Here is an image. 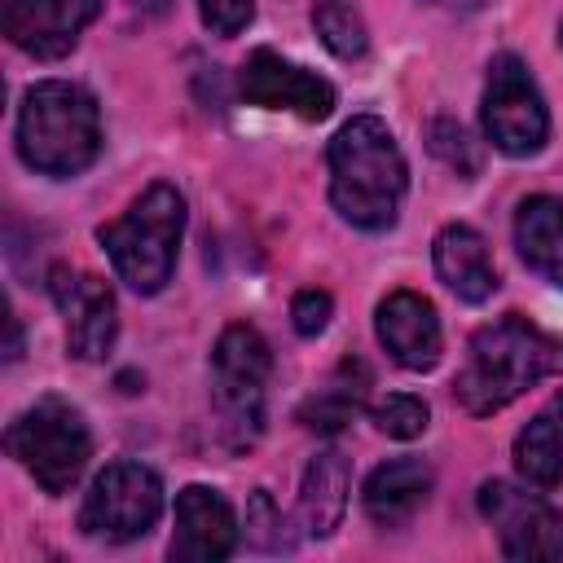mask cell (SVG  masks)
Here are the masks:
<instances>
[{"label":"cell","instance_id":"cell-3","mask_svg":"<svg viewBox=\"0 0 563 563\" xmlns=\"http://www.w3.org/2000/svg\"><path fill=\"white\" fill-rule=\"evenodd\" d=\"M18 154L40 176H79L101 154L97 97L70 79H44L26 88L18 106Z\"/></svg>","mask_w":563,"mask_h":563},{"label":"cell","instance_id":"cell-20","mask_svg":"<svg viewBox=\"0 0 563 563\" xmlns=\"http://www.w3.org/2000/svg\"><path fill=\"white\" fill-rule=\"evenodd\" d=\"M515 471L528 488H559L563 484V427L554 413H537L519 435H515Z\"/></svg>","mask_w":563,"mask_h":563},{"label":"cell","instance_id":"cell-18","mask_svg":"<svg viewBox=\"0 0 563 563\" xmlns=\"http://www.w3.org/2000/svg\"><path fill=\"white\" fill-rule=\"evenodd\" d=\"M352 493V471L339 449H325L308 462L303 484H299V523L308 537H330L347 510Z\"/></svg>","mask_w":563,"mask_h":563},{"label":"cell","instance_id":"cell-27","mask_svg":"<svg viewBox=\"0 0 563 563\" xmlns=\"http://www.w3.org/2000/svg\"><path fill=\"white\" fill-rule=\"evenodd\" d=\"M9 361H18L22 356V330H18V317L9 312V352H4Z\"/></svg>","mask_w":563,"mask_h":563},{"label":"cell","instance_id":"cell-29","mask_svg":"<svg viewBox=\"0 0 563 563\" xmlns=\"http://www.w3.org/2000/svg\"><path fill=\"white\" fill-rule=\"evenodd\" d=\"M559 44H563V22H559Z\"/></svg>","mask_w":563,"mask_h":563},{"label":"cell","instance_id":"cell-16","mask_svg":"<svg viewBox=\"0 0 563 563\" xmlns=\"http://www.w3.org/2000/svg\"><path fill=\"white\" fill-rule=\"evenodd\" d=\"M431 497V466L422 457H391L369 471L361 488V506L378 528L409 523Z\"/></svg>","mask_w":563,"mask_h":563},{"label":"cell","instance_id":"cell-4","mask_svg":"<svg viewBox=\"0 0 563 563\" xmlns=\"http://www.w3.org/2000/svg\"><path fill=\"white\" fill-rule=\"evenodd\" d=\"M180 238H185V198L167 180L141 189L119 220L97 229V242L106 246L119 282H128L136 295H158L172 282Z\"/></svg>","mask_w":563,"mask_h":563},{"label":"cell","instance_id":"cell-14","mask_svg":"<svg viewBox=\"0 0 563 563\" xmlns=\"http://www.w3.org/2000/svg\"><path fill=\"white\" fill-rule=\"evenodd\" d=\"M374 330L387 356L405 369H431L440 361V347H444L440 317L431 299H422L418 290H391L374 312Z\"/></svg>","mask_w":563,"mask_h":563},{"label":"cell","instance_id":"cell-6","mask_svg":"<svg viewBox=\"0 0 563 563\" xmlns=\"http://www.w3.org/2000/svg\"><path fill=\"white\" fill-rule=\"evenodd\" d=\"M4 449L26 466V475L62 497L79 484L88 457H92V435H88V422L84 413L62 400V396H40L35 405H26L9 431H4Z\"/></svg>","mask_w":563,"mask_h":563},{"label":"cell","instance_id":"cell-28","mask_svg":"<svg viewBox=\"0 0 563 563\" xmlns=\"http://www.w3.org/2000/svg\"><path fill=\"white\" fill-rule=\"evenodd\" d=\"M554 418H559V427H563V391L554 396Z\"/></svg>","mask_w":563,"mask_h":563},{"label":"cell","instance_id":"cell-26","mask_svg":"<svg viewBox=\"0 0 563 563\" xmlns=\"http://www.w3.org/2000/svg\"><path fill=\"white\" fill-rule=\"evenodd\" d=\"M330 312H334V299H330V290H317V286H308V290H299V295L290 299V325H295L303 339L321 334V330L330 325Z\"/></svg>","mask_w":563,"mask_h":563},{"label":"cell","instance_id":"cell-11","mask_svg":"<svg viewBox=\"0 0 563 563\" xmlns=\"http://www.w3.org/2000/svg\"><path fill=\"white\" fill-rule=\"evenodd\" d=\"M97 13L101 0H0V26L9 44L40 62L66 57Z\"/></svg>","mask_w":563,"mask_h":563},{"label":"cell","instance_id":"cell-2","mask_svg":"<svg viewBox=\"0 0 563 563\" xmlns=\"http://www.w3.org/2000/svg\"><path fill=\"white\" fill-rule=\"evenodd\" d=\"M559 361L563 352L550 334H541L528 317L506 312L471 334L466 361L453 378V400L471 418H488L519 400L528 387H537L550 369H559Z\"/></svg>","mask_w":563,"mask_h":563},{"label":"cell","instance_id":"cell-23","mask_svg":"<svg viewBox=\"0 0 563 563\" xmlns=\"http://www.w3.org/2000/svg\"><path fill=\"white\" fill-rule=\"evenodd\" d=\"M427 150H431L444 167H453L457 176H475V172H479V150H475L471 132H466L457 119H431V123H427Z\"/></svg>","mask_w":563,"mask_h":563},{"label":"cell","instance_id":"cell-12","mask_svg":"<svg viewBox=\"0 0 563 563\" xmlns=\"http://www.w3.org/2000/svg\"><path fill=\"white\" fill-rule=\"evenodd\" d=\"M238 88H242V97H246L251 106L290 110V114H299V119H308V123H321V119L334 110V88H330L321 75H312V70H303V66L277 57L273 48H255V53L242 62Z\"/></svg>","mask_w":563,"mask_h":563},{"label":"cell","instance_id":"cell-10","mask_svg":"<svg viewBox=\"0 0 563 563\" xmlns=\"http://www.w3.org/2000/svg\"><path fill=\"white\" fill-rule=\"evenodd\" d=\"M48 295L66 317V347L79 361H101L110 356L114 339H119V303L114 290L88 273V268H70L57 264L48 268Z\"/></svg>","mask_w":563,"mask_h":563},{"label":"cell","instance_id":"cell-17","mask_svg":"<svg viewBox=\"0 0 563 563\" xmlns=\"http://www.w3.org/2000/svg\"><path fill=\"white\" fill-rule=\"evenodd\" d=\"M515 246L519 260L550 286L563 290V198L532 194L515 211Z\"/></svg>","mask_w":563,"mask_h":563},{"label":"cell","instance_id":"cell-9","mask_svg":"<svg viewBox=\"0 0 563 563\" xmlns=\"http://www.w3.org/2000/svg\"><path fill=\"white\" fill-rule=\"evenodd\" d=\"M479 515L497 528L506 559L519 563L563 559V515L545 497L523 493L506 479H488L479 484Z\"/></svg>","mask_w":563,"mask_h":563},{"label":"cell","instance_id":"cell-13","mask_svg":"<svg viewBox=\"0 0 563 563\" xmlns=\"http://www.w3.org/2000/svg\"><path fill=\"white\" fill-rule=\"evenodd\" d=\"M233 550H238V519L224 493L207 484L180 488L172 515V541H167L172 563H220Z\"/></svg>","mask_w":563,"mask_h":563},{"label":"cell","instance_id":"cell-21","mask_svg":"<svg viewBox=\"0 0 563 563\" xmlns=\"http://www.w3.org/2000/svg\"><path fill=\"white\" fill-rule=\"evenodd\" d=\"M312 26H317L321 44L343 62H356L369 48V31H365V18H361L356 0H317L312 4Z\"/></svg>","mask_w":563,"mask_h":563},{"label":"cell","instance_id":"cell-15","mask_svg":"<svg viewBox=\"0 0 563 563\" xmlns=\"http://www.w3.org/2000/svg\"><path fill=\"white\" fill-rule=\"evenodd\" d=\"M431 260L440 282L462 299V303H484L497 290V264L488 255V242L471 224H444L431 242Z\"/></svg>","mask_w":563,"mask_h":563},{"label":"cell","instance_id":"cell-25","mask_svg":"<svg viewBox=\"0 0 563 563\" xmlns=\"http://www.w3.org/2000/svg\"><path fill=\"white\" fill-rule=\"evenodd\" d=\"M246 541L260 545V550H282L286 545L282 541V515H277V506L264 488H255L251 501H246Z\"/></svg>","mask_w":563,"mask_h":563},{"label":"cell","instance_id":"cell-8","mask_svg":"<svg viewBox=\"0 0 563 563\" xmlns=\"http://www.w3.org/2000/svg\"><path fill=\"white\" fill-rule=\"evenodd\" d=\"M158 515H163V479L141 462H110L106 471L92 475L84 493L79 528L84 537L97 541H136L154 528Z\"/></svg>","mask_w":563,"mask_h":563},{"label":"cell","instance_id":"cell-19","mask_svg":"<svg viewBox=\"0 0 563 563\" xmlns=\"http://www.w3.org/2000/svg\"><path fill=\"white\" fill-rule=\"evenodd\" d=\"M365 396H369V369L361 361H343L325 387H317L303 405H299V422L317 435H339L361 409H365Z\"/></svg>","mask_w":563,"mask_h":563},{"label":"cell","instance_id":"cell-5","mask_svg":"<svg viewBox=\"0 0 563 563\" xmlns=\"http://www.w3.org/2000/svg\"><path fill=\"white\" fill-rule=\"evenodd\" d=\"M268 374H273L268 339L246 321L224 325V334L216 339V352H211V405L220 418V435L233 453L251 449L264 431Z\"/></svg>","mask_w":563,"mask_h":563},{"label":"cell","instance_id":"cell-7","mask_svg":"<svg viewBox=\"0 0 563 563\" xmlns=\"http://www.w3.org/2000/svg\"><path fill=\"white\" fill-rule=\"evenodd\" d=\"M484 136L510 158H532L550 141V110L523 57L497 53L484 84Z\"/></svg>","mask_w":563,"mask_h":563},{"label":"cell","instance_id":"cell-22","mask_svg":"<svg viewBox=\"0 0 563 563\" xmlns=\"http://www.w3.org/2000/svg\"><path fill=\"white\" fill-rule=\"evenodd\" d=\"M369 418H374V427H378L383 435H391V440H413V435L427 431L431 409H427V400L413 396V391H387L383 400L369 405Z\"/></svg>","mask_w":563,"mask_h":563},{"label":"cell","instance_id":"cell-1","mask_svg":"<svg viewBox=\"0 0 563 563\" xmlns=\"http://www.w3.org/2000/svg\"><path fill=\"white\" fill-rule=\"evenodd\" d=\"M325 163H330V202L347 224L365 233H383L396 224L400 198L409 189V167L391 128L378 114L347 119L330 136Z\"/></svg>","mask_w":563,"mask_h":563},{"label":"cell","instance_id":"cell-24","mask_svg":"<svg viewBox=\"0 0 563 563\" xmlns=\"http://www.w3.org/2000/svg\"><path fill=\"white\" fill-rule=\"evenodd\" d=\"M198 18H202V26H207L211 35L233 40V35H242V31L251 26L255 0H198Z\"/></svg>","mask_w":563,"mask_h":563}]
</instances>
